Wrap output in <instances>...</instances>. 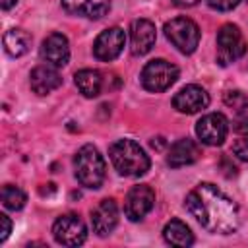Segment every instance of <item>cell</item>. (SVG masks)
I'll return each instance as SVG.
<instances>
[{"label": "cell", "mask_w": 248, "mask_h": 248, "mask_svg": "<svg viewBox=\"0 0 248 248\" xmlns=\"http://www.w3.org/2000/svg\"><path fill=\"white\" fill-rule=\"evenodd\" d=\"M188 213L213 234H232L240 225L236 203L209 182L198 184L184 202Z\"/></svg>", "instance_id": "1"}, {"label": "cell", "mask_w": 248, "mask_h": 248, "mask_svg": "<svg viewBox=\"0 0 248 248\" xmlns=\"http://www.w3.org/2000/svg\"><path fill=\"white\" fill-rule=\"evenodd\" d=\"M108 157L116 172L122 176L136 178L149 170V157L134 140H116L108 147Z\"/></svg>", "instance_id": "2"}, {"label": "cell", "mask_w": 248, "mask_h": 248, "mask_svg": "<svg viewBox=\"0 0 248 248\" xmlns=\"http://www.w3.org/2000/svg\"><path fill=\"white\" fill-rule=\"evenodd\" d=\"M74 170H76V178L81 186L97 190L101 188L103 180H105V159L99 153V149L91 143L83 145L78 149L76 157H74Z\"/></svg>", "instance_id": "3"}, {"label": "cell", "mask_w": 248, "mask_h": 248, "mask_svg": "<svg viewBox=\"0 0 248 248\" xmlns=\"http://www.w3.org/2000/svg\"><path fill=\"white\" fill-rule=\"evenodd\" d=\"M163 31H165V37L172 43V46H176V50H180L182 54H192L198 48L200 27L190 17H184V16L174 17L165 23Z\"/></svg>", "instance_id": "4"}, {"label": "cell", "mask_w": 248, "mask_h": 248, "mask_svg": "<svg viewBox=\"0 0 248 248\" xmlns=\"http://www.w3.org/2000/svg\"><path fill=\"white\" fill-rule=\"evenodd\" d=\"M140 78H141V85L147 91L161 93L167 91L178 79V68L165 58H155L143 66Z\"/></svg>", "instance_id": "5"}, {"label": "cell", "mask_w": 248, "mask_h": 248, "mask_svg": "<svg viewBox=\"0 0 248 248\" xmlns=\"http://www.w3.org/2000/svg\"><path fill=\"white\" fill-rule=\"evenodd\" d=\"M244 50H246V43L240 29L232 23H225L217 31V60L223 66H227L238 60L244 54Z\"/></svg>", "instance_id": "6"}, {"label": "cell", "mask_w": 248, "mask_h": 248, "mask_svg": "<svg viewBox=\"0 0 248 248\" xmlns=\"http://www.w3.org/2000/svg\"><path fill=\"white\" fill-rule=\"evenodd\" d=\"M52 236L62 246H79L87 238V227L74 213L60 215L52 225Z\"/></svg>", "instance_id": "7"}, {"label": "cell", "mask_w": 248, "mask_h": 248, "mask_svg": "<svg viewBox=\"0 0 248 248\" xmlns=\"http://www.w3.org/2000/svg\"><path fill=\"white\" fill-rule=\"evenodd\" d=\"M155 205V192L147 184H138L130 188L124 202V215L130 221H141Z\"/></svg>", "instance_id": "8"}, {"label": "cell", "mask_w": 248, "mask_h": 248, "mask_svg": "<svg viewBox=\"0 0 248 248\" xmlns=\"http://www.w3.org/2000/svg\"><path fill=\"white\" fill-rule=\"evenodd\" d=\"M126 45V33L122 27H108L93 43V54L101 62H110L114 60Z\"/></svg>", "instance_id": "9"}, {"label": "cell", "mask_w": 248, "mask_h": 248, "mask_svg": "<svg viewBox=\"0 0 248 248\" xmlns=\"http://www.w3.org/2000/svg\"><path fill=\"white\" fill-rule=\"evenodd\" d=\"M229 124L221 112H209L196 122V134L205 145H221L227 140Z\"/></svg>", "instance_id": "10"}, {"label": "cell", "mask_w": 248, "mask_h": 248, "mask_svg": "<svg viewBox=\"0 0 248 248\" xmlns=\"http://www.w3.org/2000/svg\"><path fill=\"white\" fill-rule=\"evenodd\" d=\"M209 105V95L203 87L200 85H184L174 97H172V107L182 112V114H196Z\"/></svg>", "instance_id": "11"}, {"label": "cell", "mask_w": 248, "mask_h": 248, "mask_svg": "<svg viewBox=\"0 0 248 248\" xmlns=\"http://www.w3.org/2000/svg\"><path fill=\"white\" fill-rule=\"evenodd\" d=\"M118 225V205L114 200H101L91 211V227L99 236L110 234Z\"/></svg>", "instance_id": "12"}, {"label": "cell", "mask_w": 248, "mask_h": 248, "mask_svg": "<svg viewBox=\"0 0 248 248\" xmlns=\"http://www.w3.org/2000/svg\"><path fill=\"white\" fill-rule=\"evenodd\" d=\"M41 56L45 58L46 64L54 68H62L70 60V45L68 39L62 33H50L43 45H41Z\"/></svg>", "instance_id": "13"}, {"label": "cell", "mask_w": 248, "mask_h": 248, "mask_svg": "<svg viewBox=\"0 0 248 248\" xmlns=\"http://www.w3.org/2000/svg\"><path fill=\"white\" fill-rule=\"evenodd\" d=\"M130 37H132V52L136 56H143L155 46L157 31L149 19H136L132 21Z\"/></svg>", "instance_id": "14"}, {"label": "cell", "mask_w": 248, "mask_h": 248, "mask_svg": "<svg viewBox=\"0 0 248 248\" xmlns=\"http://www.w3.org/2000/svg\"><path fill=\"white\" fill-rule=\"evenodd\" d=\"M29 85L33 89V93L37 95H48L54 89H58L62 85V78L56 72L54 66L50 64H41L37 68L31 70L29 74Z\"/></svg>", "instance_id": "15"}, {"label": "cell", "mask_w": 248, "mask_h": 248, "mask_svg": "<svg viewBox=\"0 0 248 248\" xmlns=\"http://www.w3.org/2000/svg\"><path fill=\"white\" fill-rule=\"evenodd\" d=\"M200 155H202L200 145L194 140L184 138V140H178L170 145L169 155H167V163H169V167L178 169V167H186V165L196 163L200 159Z\"/></svg>", "instance_id": "16"}, {"label": "cell", "mask_w": 248, "mask_h": 248, "mask_svg": "<svg viewBox=\"0 0 248 248\" xmlns=\"http://www.w3.org/2000/svg\"><path fill=\"white\" fill-rule=\"evenodd\" d=\"M62 8L72 16L101 19L110 8V0H62Z\"/></svg>", "instance_id": "17"}, {"label": "cell", "mask_w": 248, "mask_h": 248, "mask_svg": "<svg viewBox=\"0 0 248 248\" xmlns=\"http://www.w3.org/2000/svg\"><path fill=\"white\" fill-rule=\"evenodd\" d=\"M163 238L167 244L170 246H178V248H186L194 244V234L190 231V227L186 223H182L180 219H170L165 229H163Z\"/></svg>", "instance_id": "18"}, {"label": "cell", "mask_w": 248, "mask_h": 248, "mask_svg": "<svg viewBox=\"0 0 248 248\" xmlns=\"http://www.w3.org/2000/svg\"><path fill=\"white\" fill-rule=\"evenodd\" d=\"M74 81H76V87L79 89V93L87 99L97 97L103 89V78L97 70H89V68L79 70V72H76Z\"/></svg>", "instance_id": "19"}, {"label": "cell", "mask_w": 248, "mask_h": 248, "mask_svg": "<svg viewBox=\"0 0 248 248\" xmlns=\"http://www.w3.org/2000/svg\"><path fill=\"white\" fill-rule=\"evenodd\" d=\"M31 46V35L23 29H10L4 33V50L14 56L19 58L23 56Z\"/></svg>", "instance_id": "20"}, {"label": "cell", "mask_w": 248, "mask_h": 248, "mask_svg": "<svg viewBox=\"0 0 248 248\" xmlns=\"http://www.w3.org/2000/svg\"><path fill=\"white\" fill-rule=\"evenodd\" d=\"M25 202H27V196L17 186L8 184V186L2 188V203H4V207L17 211V209H21L25 205Z\"/></svg>", "instance_id": "21"}, {"label": "cell", "mask_w": 248, "mask_h": 248, "mask_svg": "<svg viewBox=\"0 0 248 248\" xmlns=\"http://www.w3.org/2000/svg\"><path fill=\"white\" fill-rule=\"evenodd\" d=\"M223 101L229 108L236 110V112H242L244 108H248V95L240 89H231L223 95Z\"/></svg>", "instance_id": "22"}, {"label": "cell", "mask_w": 248, "mask_h": 248, "mask_svg": "<svg viewBox=\"0 0 248 248\" xmlns=\"http://www.w3.org/2000/svg\"><path fill=\"white\" fill-rule=\"evenodd\" d=\"M232 153L240 159V161H246L248 163V140H236L232 143Z\"/></svg>", "instance_id": "23"}, {"label": "cell", "mask_w": 248, "mask_h": 248, "mask_svg": "<svg viewBox=\"0 0 248 248\" xmlns=\"http://www.w3.org/2000/svg\"><path fill=\"white\" fill-rule=\"evenodd\" d=\"M240 0H207V4L213 8V10H219V12H229L232 8L238 6Z\"/></svg>", "instance_id": "24"}, {"label": "cell", "mask_w": 248, "mask_h": 248, "mask_svg": "<svg viewBox=\"0 0 248 248\" xmlns=\"http://www.w3.org/2000/svg\"><path fill=\"white\" fill-rule=\"evenodd\" d=\"M0 242H4L6 238H8V234H10V231H12V221H10V217L6 215V213H2L0 215Z\"/></svg>", "instance_id": "25"}, {"label": "cell", "mask_w": 248, "mask_h": 248, "mask_svg": "<svg viewBox=\"0 0 248 248\" xmlns=\"http://www.w3.org/2000/svg\"><path fill=\"white\" fill-rule=\"evenodd\" d=\"M234 132L236 134H240V136H248V116H242V118H238L236 122H234Z\"/></svg>", "instance_id": "26"}, {"label": "cell", "mask_w": 248, "mask_h": 248, "mask_svg": "<svg viewBox=\"0 0 248 248\" xmlns=\"http://www.w3.org/2000/svg\"><path fill=\"white\" fill-rule=\"evenodd\" d=\"M200 0H174V4L176 6H194V4H198Z\"/></svg>", "instance_id": "27"}, {"label": "cell", "mask_w": 248, "mask_h": 248, "mask_svg": "<svg viewBox=\"0 0 248 248\" xmlns=\"http://www.w3.org/2000/svg\"><path fill=\"white\" fill-rule=\"evenodd\" d=\"M16 2H17V0H0V6H2V10H10Z\"/></svg>", "instance_id": "28"}]
</instances>
